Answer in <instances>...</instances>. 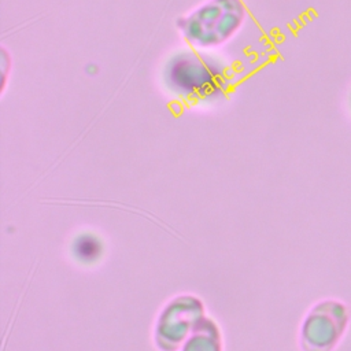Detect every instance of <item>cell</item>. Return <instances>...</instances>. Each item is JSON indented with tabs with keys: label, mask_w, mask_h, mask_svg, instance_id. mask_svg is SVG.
<instances>
[{
	"label": "cell",
	"mask_w": 351,
	"mask_h": 351,
	"mask_svg": "<svg viewBox=\"0 0 351 351\" xmlns=\"http://www.w3.org/2000/svg\"><path fill=\"white\" fill-rule=\"evenodd\" d=\"M163 82L167 90L181 100L210 104L229 89L230 75L218 58L191 47L166 62Z\"/></svg>",
	"instance_id": "1"
},
{
	"label": "cell",
	"mask_w": 351,
	"mask_h": 351,
	"mask_svg": "<svg viewBox=\"0 0 351 351\" xmlns=\"http://www.w3.org/2000/svg\"><path fill=\"white\" fill-rule=\"evenodd\" d=\"M245 18L243 0H206L178 18L176 25L189 47L208 51L229 41Z\"/></svg>",
	"instance_id": "2"
},
{
	"label": "cell",
	"mask_w": 351,
	"mask_h": 351,
	"mask_svg": "<svg viewBox=\"0 0 351 351\" xmlns=\"http://www.w3.org/2000/svg\"><path fill=\"white\" fill-rule=\"evenodd\" d=\"M350 325V310L337 299L315 303L300 325L299 341L303 351H335Z\"/></svg>",
	"instance_id": "3"
}]
</instances>
